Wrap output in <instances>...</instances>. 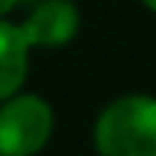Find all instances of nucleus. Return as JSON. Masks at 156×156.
I'll return each mask as SVG.
<instances>
[{
    "instance_id": "f257e3e1",
    "label": "nucleus",
    "mask_w": 156,
    "mask_h": 156,
    "mask_svg": "<svg viewBox=\"0 0 156 156\" xmlns=\"http://www.w3.org/2000/svg\"><path fill=\"white\" fill-rule=\"evenodd\" d=\"M99 156H156V99L126 93L110 101L93 126Z\"/></svg>"
},
{
    "instance_id": "f03ea898",
    "label": "nucleus",
    "mask_w": 156,
    "mask_h": 156,
    "mask_svg": "<svg viewBox=\"0 0 156 156\" xmlns=\"http://www.w3.org/2000/svg\"><path fill=\"white\" fill-rule=\"evenodd\" d=\"M55 129L49 101L36 93H14L0 101V156H36Z\"/></svg>"
},
{
    "instance_id": "7ed1b4c3",
    "label": "nucleus",
    "mask_w": 156,
    "mask_h": 156,
    "mask_svg": "<svg viewBox=\"0 0 156 156\" xmlns=\"http://www.w3.org/2000/svg\"><path fill=\"white\" fill-rule=\"evenodd\" d=\"M30 47H63L80 30V8L71 0H41L19 25Z\"/></svg>"
},
{
    "instance_id": "20e7f679",
    "label": "nucleus",
    "mask_w": 156,
    "mask_h": 156,
    "mask_svg": "<svg viewBox=\"0 0 156 156\" xmlns=\"http://www.w3.org/2000/svg\"><path fill=\"white\" fill-rule=\"evenodd\" d=\"M30 44L19 25L0 19V101L19 93L27 80Z\"/></svg>"
},
{
    "instance_id": "39448f33",
    "label": "nucleus",
    "mask_w": 156,
    "mask_h": 156,
    "mask_svg": "<svg viewBox=\"0 0 156 156\" xmlns=\"http://www.w3.org/2000/svg\"><path fill=\"white\" fill-rule=\"evenodd\" d=\"M16 3H19V0H0V19H3L5 14H11Z\"/></svg>"
},
{
    "instance_id": "423d86ee",
    "label": "nucleus",
    "mask_w": 156,
    "mask_h": 156,
    "mask_svg": "<svg viewBox=\"0 0 156 156\" xmlns=\"http://www.w3.org/2000/svg\"><path fill=\"white\" fill-rule=\"evenodd\" d=\"M143 3H145V5H148L151 11H156V0H143Z\"/></svg>"
}]
</instances>
